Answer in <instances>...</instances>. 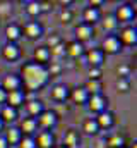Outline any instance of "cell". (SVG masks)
Returning <instances> with one entry per match:
<instances>
[{
    "label": "cell",
    "instance_id": "6da1fadb",
    "mask_svg": "<svg viewBox=\"0 0 137 148\" xmlns=\"http://www.w3.org/2000/svg\"><path fill=\"white\" fill-rule=\"evenodd\" d=\"M19 77H21L22 86L26 90H29V91L41 90L50 81V74H48L46 66H41V64H36V62H26V64H22Z\"/></svg>",
    "mask_w": 137,
    "mask_h": 148
},
{
    "label": "cell",
    "instance_id": "7a4b0ae2",
    "mask_svg": "<svg viewBox=\"0 0 137 148\" xmlns=\"http://www.w3.org/2000/svg\"><path fill=\"white\" fill-rule=\"evenodd\" d=\"M113 16H115V19H117L118 24H120V23L129 24V23L136 17V10H134V7H132L130 3H120V5L117 7V12H115Z\"/></svg>",
    "mask_w": 137,
    "mask_h": 148
},
{
    "label": "cell",
    "instance_id": "3957f363",
    "mask_svg": "<svg viewBox=\"0 0 137 148\" xmlns=\"http://www.w3.org/2000/svg\"><path fill=\"white\" fill-rule=\"evenodd\" d=\"M36 122H38V126L43 131H50V129H53L58 124V115H57L55 110H45L36 119Z\"/></svg>",
    "mask_w": 137,
    "mask_h": 148
},
{
    "label": "cell",
    "instance_id": "277c9868",
    "mask_svg": "<svg viewBox=\"0 0 137 148\" xmlns=\"http://www.w3.org/2000/svg\"><path fill=\"white\" fill-rule=\"evenodd\" d=\"M122 50V43L120 40L117 38V35H108V36L103 38L101 41V52L103 53H108V55H115Z\"/></svg>",
    "mask_w": 137,
    "mask_h": 148
},
{
    "label": "cell",
    "instance_id": "5b68a950",
    "mask_svg": "<svg viewBox=\"0 0 137 148\" xmlns=\"http://www.w3.org/2000/svg\"><path fill=\"white\" fill-rule=\"evenodd\" d=\"M122 45H129V47H136L137 45V28L136 26H125L120 29V35H117Z\"/></svg>",
    "mask_w": 137,
    "mask_h": 148
},
{
    "label": "cell",
    "instance_id": "8992f818",
    "mask_svg": "<svg viewBox=\"0 0 137 148\" xmlns=\"http://www.w3.org/2000/svg\"><path fill=\"white\" fill-rule=\"evenodd\" d=\"M0 86L9 93V91H16V90H21V86H22V83H21V77H19V74H5L3 77H2V83H0Z\"/></svg>",
    "mask_w": 137,
    "mask_h": 148
},
{
    "label": "cell",
    "instance_id": "52a82bcc",
    "mask_svg": "<svg viewBox=\"0 0 137 148\" xmlns=\"http://www.w3.org/2000/svg\"><path fill=\"white\" fill-rule=\"evenodd\" d=\"M21 31L24 33V36L29 38V40H38V38L43 35V26L36 21H28L24 24V28H21Z\"/></svg>",
    "mask_w": 137,
    "mask_h": 148
},
{
    "label": "cell",
    "instance_id": "ba28073f",
    "mask_svg": "<svg viewBox=\"0 0 137 148\" xmlns=\"http://www.w3.org/2000/svg\"><path fill=\"white\" fill-rule=\"evenodd\" d=\"M106 103H108V100L101 95H91L89 97V100H87V107H89V110L94 112V114H101V112L106 110Z\"/></svg>",
    "mask_w": 137,
    "mask_h": 148
},
{
    "label": "cell",
    "instance_id": "9c48e42d",
    "mask_svg": "<svg viewBox=\"0 0 137 148\" xmlns=\"http://www.w3.org/2000/svg\"><path fill=\"white\" fill-rule=\"evenodd\" d=\"M84 60L91 66V67H100L104 60V53L101 52V48H89L86 52V57Z\"/></svg>",
    "mask_w": 137,
    "mask_h": 148
},
{
    "label": "cell",
    "instance_id": "30bf717a",
    "mask_svg": "<svg viewBox=\"0 0 137 148\" xmlns=\"http://www.w3.org/2000/svg\"><path fill=\"white\" fill-rule=\"evenodd\" d=\"M36 148H53L55 147V136L50 131H39L34 138Z\"/></svg>",
    "mask_w": 137,
    "mask_h": 148
},
{
    "label": "cell",
    "instance_id": "8fae6325",
    "mask_svg": "<svg viewBox=\"0 0 137 148\" xmlns=\"http://www.w3.org/2000/svg\"><path fill=\"white\" fill-rule=\"evenodd\" d=\"M2 57L5 60H9V62H14V60H17L21 57V48L17 47V43H9L7 41L2 47Z\"/></svg>",
    "mask_w": 137,
    "mask_h": 148
},
{
    "label": "cell",
    "instance_id": "7c38bea8",
    "mask_svg": "<svg viewBox=\"0 0 137 148\" xmlns=\"http://www.w3.org/2000/svg\"><path fill=\"white\" fill-rule=\"evenodd\" d=\"M24 100H26V95H24V91L22 90H16V91H9L7 93V105L9 107H12V109H19L22 103H24Z\"/></svg>",
    "mask_w": 137,
    "mask_h": 148
},
{
    "label": "cell",
    "instance_id": "4fadbf2b",
    "mask_svg": "<svg viewBox=\"0 0 137 148\" xmlns=\"http://www.w3.org/2000/svg\"><path fill=\"white\" fill-rule=\"evenodd\" d=\"M50 97L52 100L55 102H65L68 97H70V91H68V86L67 84H55L50 91Z\"/></svg>",
    "mask_w": 137,
    "mask_h": 148
},
{
    "label": "cell",
    "instance_id": "5bb4252c",
    "mask_svg": "<svg viewBox=\"0 0 137 148\" xmlns=\"http://www.w3.org/2000/svg\"><path fill=\"white\" fill-rule=\"evenodd\" d=\"M93 26H89V24H84V23H81L77 28H75V41H79V43H84V41H87V40H91L93 38Z\"/></svg>",
    "mask_w": 137,
    "mask_h": 148
},
{
    "label": "cell",
    "instance_id": "9a60e30c",
    "mask_svg": "<svg viewBox=\"0 0 137 148\" xmlns=\"http://www.w3.org/2000/svg\"><path fill=\"white\" fill-rule=\"evenodd\" d=\"M82 19H84V24L93 26L94 23H98V21L101 19V12H100V9L86 7V9H84V12H82Z\"/></svg>",
    "mask_w": 137,
    "mask_h": 148
},
{
    "label": "cell",
    "instance_id": "2e32d148",
    "mask_svg": "<svg viewBox=\"0 0 137 148\" xmlns=\"http://www.w3.org/2000/svg\"><path fill=\"white\" fill-rule=\"evenodd\" d=\"M94 119H96L100 129H110V127H113V124H115V117H113V114L108 112V110L98 114V117H94Z\"/></svg>",
    "mask_w": 137,
    "mask_h": 148
},
{
    "label": "cell",
    "instance_id": "e0dca14e",
    "mask_svg": "<svg viewBox=\"0 0 137 148\" xmlns=\"http://www.w3.org/2000/svg\"><path fill=\"white\" fill-rule=\"evenodd\" d=\"M3 138H5V141H7L9 148L10 147H17L19 141H21V138H22V133L19 131V127H9V129L5 131Z\"/></svg>",
    "mask_w": 137,
    "mask_h": 148
},
{
    "label": "cell",
    "instance_id": "ac0fdd59",
    "mask_svg": "<svg viewBox=\"0 0 137 148\" xmlns=\"http://www.w3.org/2000/svg\"><path fill=\"white\" fill-rule=\"evenodd\" d=\"M26 110H28V114H29V117L38 119L46 109H45V103H43L41 100H31V102L26 103Z\"/></svg>",
    "mask_w": 137,
    "mask_h": 148
},
{
    "label": "cell",
    "instance_id": "d6986e66",
    "mask_svg": "<svg viewBox=\"0 0 137 148\" xmlns=\"http://www.w3.org/2000/svg\"><path fill=\"white\" fill-rule=\"evenodd\" d=\"M70 98L74 100V103H77V105H84V103H87V100H89V93L86 91L84 86H77L75 90H72Z\"/></svg>",
    "mask_w": 137,
    "mask_h": 148
},
{
    "label": "cell",
    "instance_id": "ffe728a7",
    "mask_svg": "<svg viewBox=\"0 0 137 148\" xmlns=\"http://www.w3.org/2000/svg\"><path fill=\"white\" fill-rule=\"evenodd\" d=\"M50 59H52V55H50V48L48 47H38L34 50V60L33 62L41 64V66H46L50 62Z\"/></svg>",
    "mask_w": 137,
    "mask_h": 148
},
{
    "label": "cell",
    "instance_id": "44dd1931",
    "mask_svg": "<svg viewBox=\"0 0 137 148\" xmlns=\"http://www.w3.org/2000/svg\"><path fill=\"white\" fill-rule=\"evenodd\" d=\"M36 129H38V122L33 117H26L21 122V127H19V131L22 133V136H33V133Z\"/></svg>",
    "mask_w": 137,
    "mask_h": 148
},
{
    "label": "cell",
    "instance_id": "7402d4cb",
    "mask_svg": "<svg viewBox=\"0 0 137 148\" xmlns=\"http://www.w3.org/2000/svg\"><path fill=\"white\" fill-rule=\"evenodd\" d=\"M5 36H7V40H9V43H16L19 38L22 36L21 26H19V24H16V23L9 24V26L5 28Z\"/></svg>",
    "mask_w": 137,
    "mask_h": 148
},
{
    "label": "cell",
    "instance_id": "603a6c76",
    "mask_svg": "<svg viewBox=\"0 0 137 148\" xmlns=\"http://www.w3.org/2000/svg\"><path fill=\"white\" fill-rule=\"evenodd\" d=\"M65 53H68V55L74 57V59L82 57V53H84V45L74 40V41H70L67 47H65Z\"/></svg>",
    "mask_w": 137,
    "mask_h": 148
},
{
    "label": "cell",
    "instance_id": "cb8c5ba5",
    "mask_svg": "<svg viewBox=\"0 0 137 148\" xmlns=\"http://www.w3.org/2000/svg\"><path fill=\"white\" fill-rule=\"evenodd\" d=\"M0 119L3 121V124L5 122H14L16 119H17V109H12V107H9V105H3L2 107V112H0Z\"/></svg>",
    "mask_w": 137,
    "mask_h": 148
},
{
    "label": "cell",
    "instance_id": "d4e9b609",
    "mask_svg": "<svg viewBox=\"0 0 137 148\" xmlns=\"http://www.w3.org/2000/svg\"><path fill=\"white\" fill-rule=\"evenodd\" d=\"M79 145V134H77V131H74V129H70L65 133V136H64V147L65 148H77Z\"/></svg>",
    "mask_w": 137,
    "mask_h": 148
},
{
    "label": "cell",
    "instance_id": "484cf974",
    "mask_svg": "<svg viewBox=\"0 0 137 148\" xmlns=\"http://www.w3.org/2000/svg\"><path fill=\"white\" fill-rule=\"evenodd\" d=\"M86 91L89 93V97L91 95H101V90H103V84L100 79H87V83H86Z\"/></svg>",
    "mask_w": 137,
    "mask_h": 148
},
{
    "label": "cell",
    "instance_id": "4316f807",
    "mask_svg": "<svg viewBox=\"0 0 137 148\" xmlns=\"http://www.w3.org/2000/svg\"><path fill=\"white\" fill-rule=\"evenodd\" d=\"M24 9H26L28 16H31V17H36V16L41 14V7H39V2L38 0H28L24 3Z\"/></svg>",
    "mask_w": 137,
    "mask_h": 148
},
{
    "label": "cell",
    "instance_id": "83f0119b",
    "mask_svg": "<svg viewBox=\"0 0 137 148\" xmlns=\"http://www.w3.org/2000/svg\"><path fill=\"white\" fill-rule=\"evenodd\" d=\"M82 131H84L86 134H96V133L100 131L96 119H94V117H89V119H86V121H84V124H82Z\"/></svg>",
    "mask_w": 137,
    "mask_h": 148
},
{
    "label": "cell",
    "instance_id": "f1b7e54d",
    "mask_svg": "<svg viewBox=\"0 0 137 148\" xmlns=\"http://www.w3.org/2000/svg\"><path fill=\"white\" fill-rule=\"evenodd\" d=\"M106 147H110V148H123L125 147V140H123V136H120V134L110 136V138L106 140Z\"/></svg>",
    "mask_w": 137,
    "mask_h": 148
},
{
    "label": "cell",
    "instance_id": "f546056e",
    "mask_svg": "<svg viewBox=\"0 0 137 148\" xmlns=\"http://www.w3.org/2000/svg\"><path fill=\"white\" fill-rule=\"evenodd\" d=\"M117 28H118V23H117L115 16H106L103 19V29L104 31H115Z\"/></svg>",
    "mask_w": 137,
    "mask_h": 148
},
{
    "label": "cell",
    "instance_id": "4dcf8cb0",
    "mask_svg": "<svg viewBox=\"0 0 137 148\" xmlns=\"http://www.w3.org/2000/svg\"><path fill=\"white\" fill-rule=\"evenodd\" d=\"M17 147H19V148H36V143H34V136H22Z\"/></svg>",
    "mask_w": 137,
    "mask_h": 148
},
{
    "label": "cell",
    "instance_id": "1f68e13d",
    "mask_svg": "<svg viewBox=\"0 0 137 148\" xmlns=\"http://www.w3.org/2000/svg\"><path fill=\"white\" fill-rule=\"evenodd\" d=\"M50 55L55 57V59H60L62 55H65V45H64V43H58L57 47L50 48Z\"/></svg>",
    "mask_w": 137,
    "mask_h": 148
},
{
    "label": "cell",
    "instance_id": "d6a6232c",
    "mask_svg": "<svg viewBox=\"0 0 137 148\" xmlns=\"http://www.w3.org/2000/svg\"><path fill=\"white\" fill-rule=\"evenodd\" d=\"M117 88H118V91L127 93V91L130 90V81H129V77H118V81H117Z\"/></svg>",
    "mask_w": 137,
    "mask_h": 148
},
{
    "label": "cell",
    "instance_id": "836d02e7",
    "mask_svg": "<svg viewBox=\"0 0 137 148\" xmlns=\"http://www.w3.org/2000/svg\"><path fill=\"white\" fill-rule=\"evenodd\" d=\"M70 21H72V10H70L68 7H65V9L60 12V23L65 24V23H70Z\"/></svg>",
    "mask_w": 137,
    "mask_h": 148
},
{
    "label": "cell",
    "instance_id": "e575fe53",
    "mask_svg": "<svg viewBox=\"0 0 137 148\" xmlns=\"http://www.w3.org/2000/svg\"><path fill=\"white\" fill-rule=\"evenodd\" d=\"M87 76H89V79H100L101 77V67H89Z\"/></svg>",
    "mask_w": 137,
    "mask_h": 148
},
{
    "label": "cell",
    "instance_id": "d590c367",
    "mask_svg": "<svg viewBox=\"0 0 137 148\" xmlns=\"http://www.w3.org/2000/svg\"><path fill=\"white\" fill-rule=\"evenodd\" d=\"M46 69H48V74H50V76H55V74H58L62 71V66H60L58 62H52V66L46 67Z\"/></svg>",
    "mask_w": 137,
    "mask_h": 148
},
{
    "label": "cell",
    "instance_id": "8d00e7d4",
    "mask_svg": "<svg viewBox=\"0 0 137 148\" xmlns=\"http://www.w3.org/2000/svg\"><path fill=\"white\" fill-rule=\"evenodd\" d=\"M58 43H62L60 36H57V35H52V36L48 38V48H53V47H57Z\"/></svg>",
    "mask_w": 137,
    "mask_h": 148
},
{
    "label": "cell",
    "instance_id": "74e56055",
    "mask_svg": "<svg viewBox=\"0 0 137 148\" xmlns=\"http://www.w3.org/2000/svg\"><path fill=\"white\" fill-rule=\"evenodd\" d=\"M117 73L120 77H129V74H130V67L129 66H120L118 69H117Z\"/></svg>",
    "mask_w": 137,
    "mask_h": 148
},
{
    "label": "cell",
    "instance_id": "f35d334b",
    "mask_svg": "<svg viewBox=\"0 0 137 148\" xmlns=\"http://www.w3.org/2000/svg\"><path fill=\"white\" fill-rule=\"evenodd\" d=\"M5 100H7V91L0 86V103H5Z\"/></svg>",
    "mask_w": 137,
    "mask_h": 148
},
{
    "label": "cell",
    "instance_id": "ab89813d",
    "mask_svg": "<svg viewBox=\"0 0 137 148\" xmlns=\"http://www.w3.org/2000/svg\"><path fill=\"white\" fill-rule=\"evenodd\" d=\"M103 3H104L103 0H93V2L89 3V7H94V9H98L100 5H103Z\"/></svg>",
    "mask_w": 137,
    "mask_h": 148
},
{
    "label": "cell",
    "instance_id": "60d3db41",
    "mask_svg": "<svg viewBox=\"0 0 137 148\" xmlns=\"http://www.w3.org/2000/svg\"><path fill=\"white\" fill-rule=\"evenodd\" d=\"M0 148H9V145H7V141H5L3 136H0Z\"/></svg>",
    "mask_w": 137,
    "mask_h": 148
},
{
    "label": "cell",
    "instance_id": "b9f144b4",
    "mask_svg": "<svg viewBox=\"0 0 137 148\" xmlns=\"http://www.w3.org/2000/svg\"><path fill=\"white\" fill-rule=\"evenodd\" d=\"M2 127H3V121L0 119V131H2Z\"/></svg>",
    "mask_w": 137,
    "mask_h": 148
},
{
    "label": "cell",
    "instance_id": "7bdbcfd3",
    "mask_svg": "<svg viewBox=\"0 0 137 148\" xmlns=\"http://www.w3.org/2000/svg\"><path fill=\"white\" fill-rule=\"evenodd\" d=\"M53 148H65L64 145H58V147H53Z\"/></svg>",
    "mask_w": 137,
    "mask_h": 148
},
{
    "label": "cell",
    "instance_id": "ee69618b",
    "mask_svg": "<svg viewBox=\"0 0 137 148\" xmlns=\"http://www.w3.org/2000/svg\"><path fill=\"white\" fill-rule=\"evenodd\" d=\"M123 148H127V147H123Z\"/></svg>",
    "mask_w": 137,
    "mask_h": 148
}]
</instances>
